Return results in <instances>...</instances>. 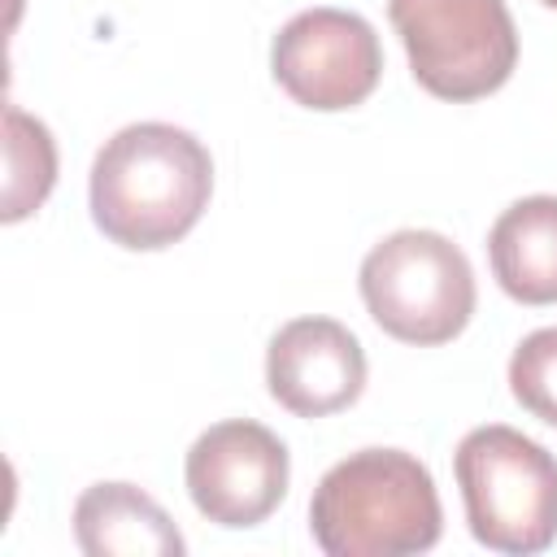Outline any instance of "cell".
<instances>
[{
  "label": "cell",
  "mask_w": 557,
  "mask_h": 557,
  "mask_svg": "<svg viewBox=\"0 0 557 557\" xmlns=\"http://www.w3.org/2000/svg\"><path fill=\"white\" fill-rule=\"evenodd\" d=\"M509 392L531 418L557 426V326H540L513 348Z\"/></svg>",
  "instance_id": "12"
},
{
  "label": "cell",
  "mask_w": 557,
  "mask_h": 557,
  "mask_svg": "<svg viewBox=\"0 0 557 557\" xmlns=\"http://www.w3.org/2000/svg\"><path fill=\"white\" fill-rule=\"evenodd\" d=\"M309 531L326 557H409L440 544L444 509L413 453L357 448L318 479Z\"/></svg>",
  "instance_id": "2"
},
{
  "label": "cell",
  "mask_w": 557,
  "mask_h": 557,
  "mask_svg": "<svg viewBox=\"0 0 557 557\" xmlns=\"http://www.w3.org/2000/svg\"><path fill=\"white\" fill-rule=\"evenodd\" d=\"M487 261L518 305H557V196L513 200L487 231Z\"/></svg>",
  "instance_id": "10"
},
{
  "label": "cell",
  "mask_w": 557,
  "mask_h": 557,
  "mask_svg": "<svg viewBox=\"0 0 557 557\" xmlns=\"http://www.w3.org/2000/svg\"><path fill=\"white\" fill-rule=\"evenodd\" d=\"M265 387L296 418H331L366 392V348L335 318H292L265 348Z\"/></svg>",
  "instance_id": "8"
},
{
  "label": "cell",
  "mask_w": 557,
  "mask_h": 557,
  "mask_svg": "<svg viewBox=\"0 0 557 557\" xmlns=\"http://www.w3.org/2000/svg\"><path fill=\"white\" fill-rule=\"evenodd\" d=\"M213 196L209 148L174 122H131L91 161V222L131 252L178 244Z\"/></svg>",
  "instance_id": "1"
},
{
  "label": "cell",
  "mask_w": 557,
  "mask_h": 557,
  "mask_svg": "<svg viewBox=\"0 0 557 557\" xmlns=\"http://www.w3.org/2000/svg\"><path fill=\"white\" fill-rule=\"evenodd\" d=\"M470 535L509 557L544 553L557 540V457L531 435L487 422L453 453Z\"/></svg>",
  "instance_id": "3"
},
{
  "label": "cell",
  "mask_w": 557,
  "mask_h": 557,
  "mask_svg": "<svg viewBox=\"0 0 557 557\" xmlns=\"http://www.w3.org/2000/svg\"><path fill=\"white\" fill-rule=\"evenodd\" d=\"M57 183V144L52 131L22 113L17 104L4 109V222L30 218Z\"/></svg>",
  "instance_id": "11"
},
{
  "label": "cell",
  "mask_w": 557,
  "mask_h": 557,
  "mask_svg": "<svg viewBox=\"0 0 557 557\" xmlns=\"http://www.w3.org/2000/svg\"><path fill=\"white\" fill-rule=\"evenodd\" d=\"M422 91L466 104L500 91L518 65V26L505 0H387Z\"/></svg>",
  "instance_id": "5"
},
{
  "label": "cell",
  "mask_w": 557,
  "mask_h": 557,
  "mask_svg": "<svg viewBox=\"0 0 557 557\" xmlns=\"http://www.w3.org/2000/svg\"><path fill=\"white\" fill-rule=\"evenodd\" d=\"M540 4H544V9H557V0H540Z\"/></svg>",
  "instance_id": "13"
},
{
  "label": "cell",
  "mask_w": 557,
  "mask_h": 557,
  "mask_svg": "<svg viewBox=\"0 0 557 557\" xmlns=\"http://www.w3.org/2000/svg\"><path fill=\"white\" fill-rule=\"evenodd\" d=\"M74 540L87 557H183L174 518L135 483H91L74 500Z\"/></svg>",
  "instance_id": "9"
},
{
  "label": "cell",
  "mask_w": 557,
  "mask_h": 557,
  "mask_svg": "<svg viewBox=\"0 0 557 557\" xmlns=\"http://www.w3.org/2000/svg\"><path fill=\"white\" fill-rule=\"evenodd\" d=\"M357 287L379 331L418 348L457 339L470 326L479 300L470 257L448 235L422 226L379 239L361 257Z\"/></svg>",
  "instance_id": "4"
},
{
  "label": "cell",
  "mask_w": 557,
  "mask_h": 557,
  "mask_svg": "<svg viewBox=\"0 0 557 557\" xmlns=\"http://www.w3.org/2000/svg\"><path fill=\"white\" fill-rule=\"evenodd\" d=\"M183 479L200 518L226 531H244L283 505L292 457L270 426L252 418H226L196 435L183 461Z\"/></svg>",
  "instance_id": "7"
},
{
  "label": "cell",
  "mask_w": 557,
  "mask_h": 557,
  "mask_svg": "<svg viewBox=\"0 0 557 557\" xmlns=\"http://www.w3.org/2000/svg\"><path fill=\"white\" fill-rule=\"evenodd\" d=\"M270 74L305 109H357L383 78V44L361 13L318 4L278 26L270 44Z\"/></svg>",
  "instance_id": "6"
}]
</instances>
